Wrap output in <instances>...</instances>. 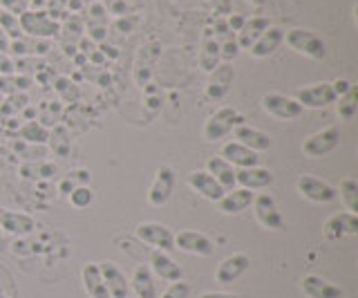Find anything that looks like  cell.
<instances>
[{"instance_id":"obj_1","label":"cell","mask_w":358,"mask_h":298,"mask_svg":"<svg viewBox=\"0 0 358 298\" xmlns=\"http://www.w3.org/2000/svg\"><path fill=\"white\" fill-rule=\"evenodd\" d=\"M285 43L296 54L307 57L311 61H322L327 57V45H324V41L311 29H302V27L289 29V31H285Z\"/></svg>"},{"instance_id":"obj_2","label":"cell","mask_w":358,"mask_h":298,"mask_svg":"<svg viewBox=\"0 0 358 298\" xmlns=\"http://www.w3.org/2000/svg\"><path fill=\"white\" fill-rule=\"evenodd\" d=\"M18 25L22 36L29 38H43V41H52L59 36V27L61 23H56L48 16L45 9H27L18 16Z\"/></svg>"},{"instance_id":"obj_3","label":"cell","mask_w":358,"mask_h":298,"mask_svg":"<svg viewBox=\"0 0 358 298\" xmlns=\"http://www.w3.org/2000/svg\"><path fill=\"white\" fill-rule=\"evenodd\" d=\"M240 124H244V117L235 108H229V106L217 108L215 113L204 121L201 137H204L206 141H220L224 137H229Z\"/></svg>"},{"instance_id":"obj_4","label":"cell","mask_w":358,"mask_h":298,"mask_svg":"<svg viewBox=\"0 0 358 298\" xmlns=\"http://www.w3.org/2000/svg\"><path fill=\"white\" fill-rule=\"evenodd\" d=\"M338 146H341V128L329 126L307 137L305 143H302V152H305V157L318 159V157L329 155V152H334Z\"/></svg>"},{"instance_id":"obj_5","label":"cell","mask_w":358,"mask_h":298,"mask_svg":"<svg viewBox=\"0 0 358 298\" xmlns=\"http://www.w3.org/2000/svg\"><path fill=\"white\" fill-rule=\"evenodd\" d=\"M294 99L302 108H311V110H320L336 104V92L331 87V81H322V83H311L305 87H298L294 92Z\"/></svg>"},{"instance_id":"obj_6","label":"cell","mask_w":358,"mask_h":298,"mask_svg":"<svg viewBox=\"0 0 358 298\" xmlns=\"http://www.w3.org/2000/svg\"><path fill=\"white\" fill-rule=\"evenodd\" d=\"M134 236L141 240L143 245H150L157 251H173L175 249V234L162 222H141L134 229Z\"/></svg>"},{"instance_id":"obj_7","label":"cell","mask_w":358,"mask_h":298,"mask_svg":"<svg viewBox=\"0 0 358 298\" xmlns=\"http://www.w3.org/2000/svg\"><path fill=\"white\" fill-rule=\"evenodd\" d=\"M83 25H85V36L92 43H106L108 38V9L103 3H90L83 9Z\"/></svg>"},{"instance_id":"obj_8","label":"cell","mask_w":358,"mask_h":298,"mask_svg":"<svg viewBox=\"0 0 358 298\" xmlns=\"http://www.w3.org/2000/svg\"><path fill=\"white\" fill-rule=\"evenodd\" d=\"M296 189L302 197H305V200H309L313 204H329L338 197L336 195V189L329 182H324L320 178H313V175H300L298 182H296Z\"/></svg>"},{"instance_id":"obj_9","label":"cell","mask_w":358,"mask_h":298,"mask_svg":"<svg viewBox=\"0 0 358 298\" xmlns=\"http://www.w3.org/2000/svg\"><path fill=\"white\" fill-rule=\"evenodd\" d=\"M235 81V68L233 63H220L215 70L208 72V81H206V99L208 101H224V97L231 92V85Z\"/></svg>"},{"instance_id":"obj_10","label":"cell","mask_w":358,"mask_h":298,"mask_svg":"<svg viewBox=\"0 0 358 298\" xmlns=\"http://www.w3.org/2000/svg\"><path fill=\"white\" fill-rule=\"evenodd\" d=\"M251 206H253L255 220L260 222V227H264L268 231H278L285 227V218L280 213V208H278L271 193H257L253 197Z\"/></svg>"},{"instance_id":"obj_11","label":"cell","mask_w":358,"mask_h":298,"mask_svg":"<svg viewBox=\"0 0 358 298\" xmlns=\"http://www.w3.org/2000/svg\"><path fill=\"white\" fill-rule=\"evenodd\" d=\"M262 110L266 115H271L275 119H282V121H289V119H298L302 115V108L294 97L289 94H280V92H268L262 97Z\"/></svg>"},{"instance_id":"obj_12","label":"cell","mask_w":358,"mask_h":298,"mask_svg":"<svg viewBox=\"0 0 358 298\" xmlns=\"http://www.w3.org/2000/svg\"><path fill=\"white\" fill-rule=\"evenodd\" d=\"M173 191H175V171L168 166V164H164V166L157 169L155 180H152L150 189H148L150 206H157V208L166 206L168 202H171Z\"/></svg>"},{"instance_id":"obj_13","label":"cell","mask_w":358,"mask_h":298,"mask_svg":"<svg viewBox=\"0 0 358 298\" xmlns=\"http://www.w3.org/2000/svg\"><path fill=\"white\" fill-rule=\"evenodd\" d=\"M175 249L190 253V256L208 258L215 253V242L208 236L199 234V231H179V234H175Z\"/></svg>"},{"instance_id":"obj_14","label":"cell","mask_w":358,"mask_h":298,"mask_svg":"<svg viewBox=\"0 0 358 298\" xmlns=\"http://www.w3.org/2000/svg\"><path fill=\"white\" fill-rule=\"evenodd\" d=\"M85 36V25L81 16L76 14H67L63 20H61V27H59V43H61V50L65 57H74L76 54V45L78 41Z\"/></svg>"},{"instance_id":"obj_15","label":"cell","mask_w":358,"mask_h":298,"mask_svg":"<svg viewBox=\"0 0 358 298\" xmlns=\"http://www.w3.org/2000/svg\"><path fill=\"white\" fill-rule=\"evenodd\" d=\"M99 271H101V278L106 283L110 298H130V281L126 278V274L119 269L117 262H112V260L99 262Z\"/></svg>"},{"instance_id":"obj_16","label":"cell","mask_w":358,"mask_h":298,"mask_svg":"<svg viewBox=\"0 0 358 298\" xmlns=\"http://www.w3.org/2000/svg\"><path fill=\"white\" fill-rule=\"evenodd\" d=\"M159 54H162V45L157 41H150L141 45L139 54H137V61H134V81H137L141 87L148 85L152 70L157 61H159Z\"/></svg>"},{"instance_id":"obj_17","label":"cell","mask_w":358,"mask_h":298,"mask_svg":"<svg viewBox=\"0 0 358 298\" xmlns=\"http://www.w3.org/2000/svg\"><path fill=\"white\" fill-rule=\"evenodd\" d=\"M251 267V258L246 256V253H233V256L224 258L217 269H215V281L220 285H233L238 278H242V276L249 271Z\"/></svg>"},{"instance_id":"obj_18","label":"cell","mask_w":358,"mask_h":298,"mask_svg":"<svg viewBox=\"0 0 358 298\" xmlns=\"http://www.w3.org/2000/svg\"><path fill=\"white\" fill-rule=\"evenodd\" d=\"M220 157L227 159L235 171H238V169H253V166H257V162H260L257 152H253L251 148L242 146V143L235 141V139L222 143Z\"/></svg>"},{"instance_id":"obj_19","label":"cell","mask_w":358,"mask_h":298,"mask_svg":"<svg viewBox=\"0 0 358 298\" xmlns=\"http://www.w3.org/2000/svg\"><path fill=\"white\" fill-rule=\"evenodd\" d=\"M322 234L327 240H341L347 236H356L358 234V215L343 211V213H334L327 218V222L322 227Z\"/></svg>"},{"instance_id":"obj_20","label":"cell","mask_w":358,"mask_h":298,"mask_svg":"<svg viewBox=\"0 0 358 298\" xmlns=\"http://www.w3.org/2000/svg\"><path fill=\"white\" fill-rule=\"evenodd\" d=\"M186 184L193 189L197 195H201L204 200L208 202H220L222 200V195L227 193L222 189V186L210 178V175L206 171H190L186 175Z\"/></svg>"},{"instance_id":"obj_21","label":"cell","mask_w":358,"mask_h":298,"mask_svg":"<svg viewBox=\"0 0 358 298\" xmlns=\"http://www.w3.org/2000/svg\"><path fill=\"white\" fill-rule=\"evenodd\" d=\"M300 290L307 298H343V290L338 285L320 278L316 274H307L300 278Z\"/></svg>"},{"instance_id":"obj_22","label":"cell","mask_w":358,"mask_h":298,"mask_svg":"<svg viewBox=\"0 0 358 298\" xmlns=\"http://www.w3.org/2000/svg\"><path fill=\"white\" fill-rule=\"evenodd\" d=\"M0 229H3V234H11V236H29L36 229V220L29 213L0 208Z\"/></svg>"},{"instance_id":"obj_23","label":"cell","mask_w":358,"mask_h":298,"mask_svg":"<svg viewBox=\"0 0 358 298\" xmlns=\"http://www.w3.org/2000/svg\"><path fill=\"white\" fill-rule=\"evenodd\" d=\"M150 271L157 276V278L162 281H168V283H175V281H182L184 278V269L179 267V264L168 256L166 251H152L150 253Z\"/></svg>"},{"instance_id":"obj_24","label":"cell","mask_w":358,"mask_h":298,"mask_svg":"<svg viewBox=\"0 0 358 298\" xmlns=\"http://www.w3.org/2000/svg\"><path fill=\"white\" fill-rule=\"evenodd\" d=\"M233 137H235V141H240L242 146L251 148L253 152H264V150H268V148L273 146V139L268 137L264 130L246 126V124H240L238 128H235Z\"/></svg>"},{"instance_id":"obj_25","label":"cell","mask_w":358,"mask_h":298,"mask_svg":"<svg viewBox=\"0 0 358 298\" xmlns=\"http://www.w3.org/2000/svg\"><path fill=\"white\" fill-rule=\"evenodd\" d=\"M199 68L204 70L206 74L213 72L222 63L220 59V41L213 36V29L206 27L201 31V38H199Z\"/></svg>"},{"instance_id":"obj_26","label":"cell","mask_w":358,"mask_h":298,"mask_svg":"<svg viewBox=\"0 0 358 298\" xmlns=\"http://www.w3.org/2000/svg\"><path fill=\"white\" fill-rule=\"evenodd\" d=\"M235 182L240 184V189L262 191V189H266V186L273 184V173L268 171V169H260V166L238 169V171H235Z\"/></svg>"},{"instance_id":"obj_27","label":"cell","mask_w":358,"mask_h":298,"mask_svg":"<svg viewBox=\"0 0 358 298\" xmlns=\"http://www.w3.org/2000/svg\"><path fill=\"white\" fill-rule=\"evenodd\" d=\"M268 27H271V20H268L266 16H251V18H246L244 27L238 31V34H235V41H238L240 50L249 52L253 43L260 38Z\"/></svg>"},{"instance_id":"obj_28","label":"cell","mask_w":358,"mask_h":298,"mask_svg":"<svg viewBox=\"0 0 358 298\" xmlns=\"http://www.w3.org/2000/svg\"><path fill=\"white\" fill-rule=\"evenodd\" d=\"M253 197L255 193L253 191H246V189H231L222 195V200L215 202L217 208L222 213H227V215H238L242 211H246L251 204H253Z\"/></svg>"},{"instance_id":"obj_29","label":"cell","mask_w":358,"mask_h":298,"mask_svg":"<svg viewBox=\"0 0 358 298\" xmlns=\"http://www.w3.org/2000/svg\"><path fill=\"white\" fill-rule=\"evenodd\" d=\"M282 43H285V29L271 25L260 38L253 43L249 52H251V57H255V59H268L280 45H282Z\"/></svg>"},{"instance_id":"obj_30","label":"cell","mask_w":358,"mask_h":298,"mask_svg":"<svg viewBox=\"0 0 358 298\" xmlns=\"http://www.w3.org/2000/svg\"><path fill=\"white\" fill-rule=\"evenodd\" d=\"M130 292L137 298H157V283L155 274L148 264H137L132 278H130Z\"/></svg>"},{"instance_id":"obj_31","label":"cell","mask_w":358,"mask_h":298,"mask_svg":"<svg viewBox=\"0 0 358 298\" xmlns=\"http://www.w3.org/2000/svg\"><path fill=\"white\" fill-rule=\"evenodd\" d=\"M204 171L222 186L224 191H231V189H235V186H238V182H235V169L231 166L227 159H222L220 155L208 157Z\"/></svg>"},{"instance_id":"obj_32","label":"cell","mask_w":358,"mask_h":298,"mask_svg":"<svg viewBox=\"0 0 358 298\" xmlns=\"http://www.w3.org/2000/svg\"><path fill=\"white\" fill-rule=\"evenodd\" d=\"M50 48H52L50 41L20 36V38L9 43V54H14L16 59H20V57H45V54L50 52Z\"/></svg>"},{"instance_id":"obj_33","label":"cell","mask_w":358,"mask_h":298,"mask_svg":"<svg viewBox=\"0 0 358 298\" xmlns=\"http://www.w3.org/2000/svg\"><path fill=\"white\" fill-rule=\"evenodd\" d=\"M81 281H83V290L90 298H110L106 283L101 278L99 271V262H85L83 271H81Z\"/></svg>"},{"instance_id":"obj_34","label":"cell","mask_w":358,"mask_h":298,"mask_svg":"<svg viewBox=\"0 0 358 298\" xmlns=\"http://www.w3.org/2000/svg\"><path fill=\"white\" fill-rule=\"evenodd\" d=\"M31 85H34L31 76H22V74H0V97H11V94L27 92Z\"/></svg>"},{"instance_id":"obj_35","label":"cell","mask_w":358,"mask_h":298,"mask_svg":"<svg viewBox=\"0 0 358 298\" xmlns=\"http://www.w3.org/2000/svg\"><path fill=\"white\" fill-rule=\"evenodd\" d=\"M358 113V87L352 85L343 97L336 99V115L341 121H352Z\"/></svg>"},{"instance_id":"obj_36","label":"cell","mask_w":358,"mask_h":298,"mask_svg":"<svg viewBox=\"0 0 358 298\" xmlns=\"http://www.w3.org/2000/svg\"><path fill=\"white\" fill-rule=\"evenodd\" d=\"M48 143H50V148H52V152H54L56 157H67V155H70V150H72L70 132H67V128L61 126V124L50 128V139H48Z\"/></svg>"},{"instance_id":"obj_37","label":"cell","mask_w":358,"mask_h":298,"mask_svg":"<svg viewBox=\"0 0 358 298\" xmlns=\"http://www.w3.org/2000/svg\"><path fill=\"white\" fill-rule=\"evenodd\" d=\"M54 92L59 94L61 104H76L81 99V87L76 85V81H72L70 76H54L52 81Z\"/></svg>"},{"instance_id":"obj_38","label":"cell","mask_w":358,"mask_h":298,"mask_svg":"<svg viewBox=\"0 0 358 298\" xmlns=\"http://www.w3.org/2000/svg\"><path fill=\"white\" fill-rule=\"evenodd\" d=\"M18 135L22 141H27V143H48L50 128L43 126L41 121L31 119V121H25V124L18 128Z\"/></svg>"},{"instance_id":"obj_39","label":"cell","mask_w":358,"mask_h":298,"mask_svg":"<svg viewBox=\"0 0 358 298\" xmlns=\"http://www.w3.org/2000/svg\"><path fill=\"white\" fill-rule=\"evenodd\" d=\"M336 195H341V200L347 206V211L358 215V182L354 178H345L338 184V189H336Z\"/></svg>"},{"instance_id":"obj_40","label":"cell","mask_w":358,"mask_h":298,"mask_svg":"<svg viewBox=\"0 0 358 298\" xmlns=\"http://www.w3.org/2000/svg\"><path fill=\"white\" fill-rule=\"evenodd\" d=\"M59 119H61V104L59 101H43L41 110H38V119L43 126H59Z\"/></svg>"},{"instance_id":"obj_41","label":"cell","mask_w":358,"mask_h":298,"mask_svg":"<svg viewBox=\"0 0 358 298\" xmlns=\"http://www.w3.org/2000/svg\"><path fill=\"white\" fill-rule=\"evenodd\" d=\"M90 178H92V175H90V171H85V169L70 171L67 178L61 182V193H70L72 189H76V186H87Z\"/></svg>"},{"instance_id":"obj_42","label":"cell","mask_w":358,"mask_h":298,"mask_svg":"<svg viewBox=\"0 0 358 298\" xmlns=\"http://www.w3.org/2000/svg\"><path fill=\"white\" fill-rule=\"evenodd\" d=\"M67 197H70V204L74 208H85L94 202V191L90 186H76V189L67 193Z\"/></svg>"},{"instance_id":"obj_43","label":"cell","mask_w":358,"mask_h":298,"mask_svg":"<svg viewBox=\"0 0 358 298\" xmlns=\"http://www.w3.org/2000/svg\"><path fill=\"white\" fill-rule=\"evenodd\" d=\"M0 29L9 36V41H16L22 36L20 25H18V16L7 14V12H3V9H0Z\"/></svg>"},{"instance_id":"obj_44","label":"cell","mask_w":358,"mask_h":298,"mask_svg":"<svg viewBox=\"0 0 358 298\" xmlns=\"http://www.w3.org/2000/svg\"><path fill=\"white\" fill-rule=\"evenodd\" d=\"M238 54H240V45H238V41H235V36H231L224 43H220V59L224 63L235 61V59H238Z\"/></svg>"},{"instance_id":"obj_45","label":"cell","mask_w":358,"mask_h":298,"mask_svg":"<svg viewBox=\"0 0 358 298\" xmlns=\"http://www.w3.org/2000/svg\"><path fill=\"white\" fill-rule=\"evenodd\" d=\"M188 294H190V287H188V283H184V281H175V283H171L164 290V294H162V298H188Z\"/></svg>"},{"instance_id":"obj_46","label":"cell","mask_w":358,"mask_h":298,"mask_svg":"<svg viewBox=\"0 0 358 298\" xmlns=\"http://www.w3.org/2000/svg\"><path fill=\"white\" fill-rule=\"evenodd\" d=\"M139 16H134V14H126V16H119L115 20V29L121 31V34H130V31L139 25Z\"/></svg>"},{"instance_id":"obj_47","label":"cell","mask_w":358,"mask_h":298,"mask_svg":"<svg viewBox=\"0 0 358 298\" xmlns=\"http://www.w3.org/2000/svg\"><path fill=\"white\" fill-rule=\"evenodd\" d=\"M0 9L7 14L20 16L22 12H27V0H0Z\"/></svg>"},{"instance_id":"obj_48","label":"cell","mask_w":358,"mask_h":298,"mask_svg":"<svg viewBox=\"0 0 358 298\" xmlns=\"http://www.w3.org/2000/svg\"><path fill=\"white\" fill-rule=\"evenodd\" d=\"M206 3L210 5L213 12H215V16H229V14H233L231 0H206Z\"/></svg>"},{"instance_id":"obj_49","label":"cell","mask_w":358,"mask_h":298,"mask_svg":"<svg viewBox=\"0 0 358 298\" xmlns=\"http://www.w3.org/2000/svg\"><path fill=\"white\" fill-rule=\"evenodd\" d=\"M244 23H246L244 14H229L227 16V25H229V29L233 31V34H238V31L244 27Z\"/></svg>"},{"instance_id":"obj_50","label":"cell","mask_w":358,"mask_h":298,"mask_svg":"<svg viewBox=\"0 0 358 298\" xmlns=\"http://www.w3.org/2000/svg\"><path fill=\"white\" fill-rule=\"evenodd\" d=\"M101 54L106 57V61L110 59V61H115V59H119V50L115 48V45H108V43H99V48H96Z\"/></svg>"},{"instance_id":"obj_51","label":"cell","mask_w":358,"mask_h":298,"mask_svg":"<svg viewBox=\"0 0 358 298\" xmlns=\"http://www.w3.org/2000/svg\"><path fill=\"white\" fill-rule=\"evenodd\" d=\"M354 83L352 81H347V79H336V81H331V87H334V92H336V99L338 97H343L347 90H350Z\"/></svg>"},{"instance_id":"obj_52","label":"cell","mask_w":358,"mask_h":298,"mask_svg":"<svg viewBox=\"0 0 358 298\" xmlns=\"http://www.w3.org/2000/svg\"><path fill=\"white\" fill-rule=\"evenodd\" d=\"M0 74H14V59L9 54H0Z\"/></svg>"},{"instance_id":"obj_53","label":"cell","mask_w":358,"mask_h":298,"mask_svg":"<svg viewBox=\"0 0 358 298\" xmlns=\"http://www.w3.org/2000/svg\"><path fill=\"white\" fill-rule=\"evenodd\" d=\"M90 3H92V0H67V12L78 14V12H83Z\"/></svg>"},{"instance_id":"obj_54","label":"cell","mask_w":358,"mask_h":298,"mask_svg":"<svg viewBox=\"0 0 358 298\" xmlns=\"http://www.w3.org/2000/svg\"><path fill=\"white\" fill-rule=\"evenodd\" d=\"M199 298H238L235 294H227V292H204Z\"/></svg>"},{"instance_id":"obj_55","label":"cell","mask_w":358,"mask_h":298,"mask_svg":"<svg viewBox=\"0 0 358 298\" xmlns=\"http://www.w3.org/2000/svg\"><path fill=\"white\" fill-rule=\"evenodd\" d=\"M9 43H11L9 36L0 29V54H9Z\"/></svg>"},{"instance_id":"obj_56","label":"cell","mask_w":358,"mask_h":298,"mask_svg":"<svg viewBox=\"0 0 358 298\" xmlns=\"http://www.w3.org/2000/svg\"><path fill=\"white\" fill-rule=\"evenodd\" d=\"M246 3H249L251 7H264L266 0H246Z\"/></svg>"},{"instance_id":"obj_57","label":"cell","mask_w":358,"mask_h":298,"mask_svg":"<svg viewBox=\"0 0 358 298\" xmlns=\"http://www.w3.org/2000/svg\"><path fill=\"white\" fill-rule=\"evenodd\" d=\"M0 298H7V296H5V294H3V292H0Z\"/></svg>"},{"instance_id":"obj_58","label":"cell","mask_w":358,"mask_h":298,"mask_svg":"<svg viewBox=\"0 0 358 298\" xmlns=\"http://www.w3.org/2000/svg\"><path fill=\"white\" fill-rule=\"evenodd\" d=\"M0 238H3V229H0Z\"/></svg>"},{"instance_id":"obj_59","label":"cell","mask_w":358,"mask_h":298,"mask_svg":"<svg viewBox=\"0 0 358 298\" xmlns=\"http://www.w3.org/2000/svg\"><path fill=\"white\" fill-rule=\"evenodd\" d=\"M0 104H3V99H0Z\"/></svg>"}]
</instances>
